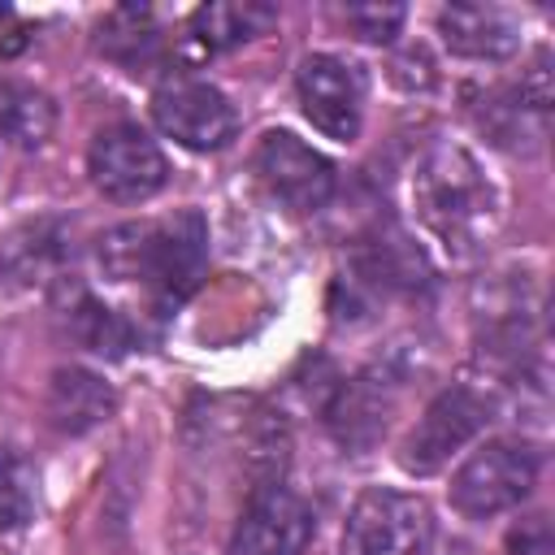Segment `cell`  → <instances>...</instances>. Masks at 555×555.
<instances>
[{
  "label": "cell",
  "mask_w": 555,
  "mask_h": 555,
  "mask_svg": "<svg viewBox=\"0 0 555 555\" xmlns=\"http://www.w3.org/2000/svg\"><path fill=\"white\" fill-rule=\"evenodd\" d=\"M100 264L117 282H143L160 308L182 304L208 264V225L195 208L165 221H130L100 238Z\"/></svg>",
  "instance_id": "1"
},
{
  "label": "cell",
  "mask_w": 555,
  "mask_h": 555,
  "mask_svg": "<svg viewBox=\"0 0 555 555\" xmlns=\"http://www.w3.org/2000/svg\"><path fill=\"white\" fill-rule=\"evenodd\" d=\"M416 212L447 247L473 251L490 234L499 217V199L490 178L464 147L438 143L416 173Z\"/></svg>",
  "instance_id": "2"
},
{
  "label": "cell",
  "mask_w": 555,
  "mask_h": 555,
  "mask_svg": "<svg viewBox=\"0 0 555 555\" xmlns=\"http://www.w3.org/2000/svg\"><path fill=\"white\" fill-rule=\"evenodd\" d=\"M434 551V516L425 499L373 486L356 499L347 529H343V555H429Z\"/></svg>",
  "instance_id": "3"
},
{
  "label": "cell",
  "mask_w": 555,
  "mask_h": 555,
  "mask_svg": "<svg viewBox=\"0 0 555 555\" xmlns=\"http://www.w3.org/2000/svg\"><path fill=\"white\" fill-rule=\"evenodd\" d=\"M533 486H538V455L529 447L486 442L451 477V507L460 516L486 520V516H499V512L520 507Z\"/></svg>",
  "instance_id": "4"
},
{
  "label": "cell",
  "mask_w": 555,
  "mask_h": 555,
  "mask_svg": "<svg viewBox=\"0 0 555 555\" xmlns=\"http://www.w3.org/2000/svg\"><path fill=\"white\" fill-rule=\"evenodd\" d=\"M87 173H91L100 195H108L117 204H139V199H152L165 186L169 160H165V152L156 147V139L147 130H139L130 121H117V126H104L91 139Z\"/></svg>",
  "instance_id": "5"
},
{
  "label": "cell",
  "mask_w": 555,
  "mask_h": 555,
  "mask_svg": "<svg viewBox=\"0 0 555 555\" xmlns=\"http://www.w3.org/2000/svg\"><path fill=\"white\" fill-rule=\"evenodd\" d=\"M312 533H317L312 507L291 486L264 481L251 490V499L234 520L230 555H304Z\"/></svg>",
  "instance_id": "6"
},
{
  "label": "cell",
  "mask_w": 555,
  "mask_h": 555,
  "mask_svg": "<svg viewBox=\"0 0 555 555\" xmlns=\"http://www.w3.org/2000/svg\"><path fill=\"white\" fill-rule=\"evenodd\" d=\"M152 117L173 143H182L191 152H217L238 130L234 104L212 82H199V78L160 82L152 95Z\"/></svg>",
  "instance_id": "7"
},
{
  "label": "cell",
  "mask_w": 555,
  "mask_h": 555,
  "mask_svg": "<svg viewBox=\"0 0 555 555\" xmlns=\"http://www.w3.org/2000/svg\"><path fill=\"white\" fill-rule=\"evenodd\" d=\"M251 169L269 199L291 212H317L334 191V165L291 130H269L251 156Z\"/></svg>",
  "instance_id": "8"
},
{
  "label": "cell",
  "mask_w": 555,
  "mask_h": 555,
  "mask_svg": "<svg viewBox=\"0 0 555 555\" xmlns=\"http://www.w3.org/2000/svg\"><path fill=\"white\" fill-rule=\"evenodd\" d=\"M295 87H299V104L308 113V121L338 139L351 143L360 134V117H364V74L334 56V52H312L299 61L295 69Z\"/></svg>",
  "instance_id": "9"
},
{
  "label": "cell",
  "mask_w": 555,
  "mask_h": 555,
  "mask_svg": "<svg viewBox=\"0 0 555 555\" xmlns=\"http://www.w3.org/2000/svg\"><path fill=\"white\" fill-rule=\"evenodd\" d=\"M481 425H486V403H481L468 386H451V390H442V395L425 408V416H421L416 429L408 434L399 460H403V468L416 473V477L438 473Z\"/></svg>",
  "instance_id": "10"
},
{
  "label": "cell",
  "mask_w": 555,
  "mask_h": 555,
  "mask_svg": "<svg viewBox=\"0 0 555 555\" xmlns=\"http://www.w3.org/2000/svg\"><path fill=\"white\" fill-rule=\"evenodd\" d=\"M442 43L468 61H503L520 48V26L494 4H451L438 13Z\"/></svg>",
  "instance_id": "11"
},
{
  "label": "cell",
  "mask_w": 555,
  "mask_h": 555,
  "mask_svg": "<svg viewBox=\"0 0 555 555\" xmlns=\"http://www.w3.org/2000/svg\"><path fill=\"white\" fill-rule=\"evenodd\" d=\"M273 22H278V13L269 4H251V0L247 4H204V9H195L186 17L182 43H186V52L195 61H204V56L230 52V48L264 35Z\"/></svg>",
  "instance_id": "12"
},
{
  "label": "cell",
  "mask_w": 555,
  "mask_h": 555,
  "mask_svg": "<svg viewBox=\"0 0 555 555\" xmlns=\"http://www.w3.org/2000/svg\"><path fill=\"white\" fill-rule=\"evenodd\" d=\"M113 386L87 369H56L48 382V421L61 434H87L113 416Z\"/></svg>",
  "instance_id": "13"
},
{
  "label": "cell",
  "mask_w": 555,
  "mask_h": 555,
  "mask_svg": "<svg viewBox=\"0 0 555 555\" xmlns=\"http://www.w3.org/2000/svg\"><path fill=\"white\" fill-rule=\"evenodd\" d=\"M52 100L35 87H0V130L17 147H39L52 134Z\"/></svg>",
  "instance_id": "14"
},
{
  "label": "cell",
  "mask_w": 555,
  "mask_h": 555,
  "mask_svg": "<svg viewBox=\"0 0 555 555\" xmlns=\"http://www.w3.org/2000/svg\"><path fill=\"white\" fill-rule=\"evenodd\" d=\"M30 512H35V477L17 451L0 447V533L26 525Z\"/></svg>",
  "instance_id": "15"
},
{
  "label": "cell",
  "mask_w": 555,
  "mask_h": 555,
  "mask_svg": "<svg viewBox=\"0 0 555 555\" xmlns=\"http://www.w3.org/2000/svg\"><path fill=\"white\" fill-rule=\"evenodd\" d=\"M74 334L91 347V351H108V356H121L130 347V325L113 312V308H100L95 299H82L78 312H74Z\"/></svg>",
  "instance_id": "16"
},
{
  "label": "cell",
  "mask_w": 555,
  "mask_h": 555,
  "mask_svg": "<svg viewBox=\"0 0 555 555\" xmlns=\"http://www.w3.org/2000/svg\"><path fill=\"white\" fill-rule=\"evenodd\" d=\"M403 17H408L403 4H351L347 9V26L369 43H390L399 35Z\"/></svg>",
  "instance_id": "17"
},
{
  "label": "cell",
  "mask_w": 555,
  "mask_h": 555,
  "mask_svg": "<svg viewBox=\"0 0 555 555\" xmlns=\"http://www.w3.org/2000/svg\"><path fill=\"white\" fill-rule=\"evenodd\" d=\"M507 551L512 555H555V538H551V520L538 512V516H525L512 533H507Z\"/></svg>",
  "instance_id": "18"
}]
</instances>
